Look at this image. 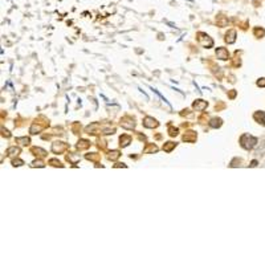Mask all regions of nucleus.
<instances>
[{
	"label": "nucleus",
	"instance_id": "obj_1",
	"mask_svg": "<svg viewBox=\"0 0 265 265\" xmlns=\"http://www.w3.org/2000/svg\"><path fill=\"white\" fill-rule=\"evenodd\" d=\"M240 143H241V147H244L245 150H250V149H253V147L256 146L257 139H256L255 137L249 135V134H244V135L241 137V139H240Z\"/></svg>",
	"mask_w": 265,
	"mask_h": 265
},
{
	"label": "nucleus",
	"instance_id": "obj_2",
	"mask_svg": "<svg viewBox=\"0 0 265 265\" xmlns=\"http://www.w3.org/2000/svg\"><path fill=\"white\" fill-rule=\"evenodd\" d=\"M198 36H199V39H198L199 42H200L204 48H211L213 45V40L211 39L208 35H206V33H203V32H199Z\"/></svg>",
	"mask_w": 265,
	"mask_h": 265
},
{
	"label": "nucleus",
	"instance_id": "obj_3",
	"mask_svg": "<svg viewBox=\"0 0 265 265\" xmlns=\"http://www.w3.org/2000/svg\"><path fill=\"white\" fill-rule=\"evenodd\" d=\"M121 126L125 127V129H134L135 127V122L131 117H125L121 121Z\"/></svg>",
	"mask_w": 265,
	"mask_h": 265
},
{
	"label": "nucleus",
	"instance_id": "obj_4",
	"mask_svg": "<svg viewBox=\"0 0 265 265\" xmlns=\"http://www.w3.org/2000/svg\"><path fill=\"white\" fill-rule=\"evenodd\" d=\"M68 149V145L64 143V142H55L52 146V151L56 153V154H60L62 151H65V150Z\"/></svg>",
	"mask_w": 265,
	"mask_h": 265
},
{
	"label": "nucleus",
	"instance_id": "obj_5",
	"mask_svg": "<svg viewBox=\"0 0 265 265\" xmlns=\"http://www.w3.org/2000/svg\"><path fill=\"white\" fill-rule=\"evenodd\" d=\"M143 126L145 127H149V129H153V127L158 126V122H156V119H154L153 117H145V119H143Z\"/></svg>",
	"mask_w": 265,
	"mask_h": 265
},
{
	"label": "nucleus",
	"instance_id": "obj_6",
	"mask_svg": "<svg viewBox=\"0 0 265 265\" xmlns=\"http://www.w3.org/2000/svg\"><path fill=\"white\" fill-rule=\"evenodd\" d=\"M207 105L208 104H207L206 101H203V99H196V101L193 102V109L198 110V112H203L207 107Z\"/></svg>",
	"mask_w": 265,
	"mask_h": 265
},
{
	"label": "nucleus",
	"instance_id": "obj_7",
	"mask_svg": "<svg viewBox=\"0 0 265 265\" xmlns=\"http://www.w3.org/2000/svg\"><path fill=\"white\" fill-rule=\"evenodd\" d=\"M216 56H218V58H220V60H228L229 58V53H228V50L226 49V48H218V49H216Z\"/></svg>",
	"mask_w": 265,
	"mask_h": 265
},
{
	"label": "nucleus",
	"instance_id": "obj_8",
	"mask_svg": "<svg viewBox=\"0 0 265 265\" xmlns=\"http://www.w3.org/2000/svg\"><path fill=\"white\" fill-rule=\"evenodd\" d=\"M183 141H186V142H193V141H196V133L187 131L183 135Z\"/></svg>",
	"mask_w": 265,
	"mask_h": 265
},
{
	"label": "nucleus",
	"instance_id": "obj_9",
	"mask_svg": "<svg viewBox=\"0 0 265 265\" xmlns=\"http://www.w3.org/2000/svg\"><path fill=\"white\" fill-rule=\"evenodd\" d=\"M226 41L228 44H233L236 41V32L235 31H229V32L226 35Z\"/></svg>",
	"mask_w": 265,
	"mask_h": 265
},
{
	"label": "nucleus",
	"instance_id": "obj_10",
	"mask_svg": "<svg viewBox=\"0 0 265 265\" xmlns=\"http://www.w3.org/2000/svg\"><path fill=\"white\" fill-rule=\"evenodd\" d=\"M119 142H121V146H122V147H126L127 145H129L130 142H131V137H130V135H126V134H125V135H122L121 138H119Z\"/></svg>",
	"mask_w": 265,
	"mask_h": 265
},
{
	"label": "nucleus",
	"instance_id": "obj_11",
	"mask_svg": "<svg viewBox=\"0 0 265 265\" xmlns=\"http://www.w3.org/2000/svg\"><path fill=\"white\" fill-rule=\"evenodd\" d=\"M47 126V125H39V123H33L32 127H31V134H37L41 131L44 127Z\"/></svg>",
	"mask_w": 265,
	"mask_h": 265
},
{
	"label": "nucleus",
	"instance_id": "obj_12",
	"mask_svg": "<svg viewBox=\"0 0 265 265\" xmlns=\"http://www.w3.org/2000/svg\"><path fill=\"white\" fill-rule=\"evenodd\" d=\"M255 119L256 121H258V123H263V125H265V113L264 112H257V113H255Z\"/></svg>",
	"mask_w": 265,
	"mask_h": 265
},
{
	"label": "nucleus",
	"instance_id": "obj_13",
	"mask_svg": "<svg viewBox=\"0 0 265 265\" xmlns=\"http://www.w3.org/2000/svg\"><path fill=\"white\" fill-rule=\"evenodd\" d=\"M7 154L9 156H18L19 154H20V149L19 147H16V146H12V147H9V149H7Z\"/></svg>",
	"mask_w": 265,
	"mask_h": 265
},
{
	"label": "nucleus",
	"instance_id": "obj_14",
	"mask_svg": "<svg viewBox=\"0 0 265 265\" xmlns=\"http://www.w3.org/2000/svg\"><path fill=\"white\" fill-rule=\"evenodd\" d=\"M221 119L220 118H212L210 121V126L211 127H213V129H216V127H220L221 126Z\"/></svg>",
	"mask_w": 265,
	"mask_h": 265
},
{
	"label": "nucleus",
	"instance_id": "obj_15",
	"mask_svg": "<svg viewBox=\"0 0 265 265\" xmlns=\"http://www.w3.org/2000/svg\"><path fill=\"white\" fill-rule=\"evenodd\" d=\"M31 151L35 154V155H39V156H45V155H47V151L42 150V149H39V147H33Z\"/></svg>",
	"mask_w": 265,
	"mask_h": 265
},
{
	"label": "nucleus",
	"instance_id": "obj_16",
	"mask_svg": "<svg viewBox=\"0 0 265 265\" xmlns=\"http://www.w3.org/2000/svg\"><path fill=\"white\" fill-rule=\"evenodd\" d=\"M89 146H90V142L89 141H85V139H81V141L78 142V145H77V147H78V149H88Z\"/></svg>",
	"mask_w": 265,
	"mask_h": 265
},
{
	"label": "nucleus",
	"instance_id": "obj_17",
	"mask_svg": "<svg viewBox=\"0 0 265 265\" xmlns=\"http://www.w3.org/2000/svg\"><path fill=\"white\" fill-rule=\"evenodd\" d=\"M175 146H176V143H174V142H167V143H164L163 150H164V151H166V153H170L171 150H172Z\"/></svg>",
	"mask_w": 265,
	"mask_h": 265
},
{
	"label": "nucleus",
	"instance_id": "obj_18",
	"mask_svg": "<svg viewBox=\"0 0 265 265\" xmlns=\"http://www.w3.org/2000/svg\"><path fill=\"white\" fill-rule=\"evenodd\" d=\"M16 142H18V143H20V145H28L29 143V138H27V137H24V138H16Z\"/></svg>",
	"mask_w": 265,
	"mask_h": 265
},
{
	"label": "nucleus",
	"instance_id": "obj_19",
	"mask_svg": "<svg viewBox=\"0 0 265 265\" xmlns=\"http://www.w3.org/2000/svg\"><path fill=\"white\" fill-rule=\"evenodd\" d=\"M119 155H121V154H119V151H112L110 153V155H109V159H112V161H115V159H118L119 158Z\"/></svg>",
	"mask_w": 265,
	"mask_h": 265
},
{
	"label": "nucleus",
	"instance_id": "obj_20",
	"mask_svg": "<svg viewBox=\"0 0 265 265\" xmlns=\"http://www.w3.org/2000/svg\"><path fill=\"white\" fill-rule=\"evenodd\" d=\"M218 24L219 25H221V27H224V25L227 24V19L224 18V16H218Z\"/></svg>",
	"mask_w": 265,
	"mask_h": 265
},
{
	"label": "nucleus",
	"instance_id": "obj_21",
	"mask_svg": "<svg viewBox=\"0 0 265 265\" xmlns=\"http://www.w3.org/2000/svg\"><path fill=\"white\" fill-rule=\"evenodd\" d=\"M23 164H24V161H21V159H13L12 161V166H15V167L23 166Z\"/></svg>",
	"mask_w": 265,
	"mask_h": 265
},
{
	"label": "nucleus",
	"instance_id": "obj_22",
	"mask_svg": "<svg viewBox=\"0 0 265 265\" xmlns=\"http://www.w3.org/2000/svg\"><path fill=\"white\" fill-rule=\"evenodd\" d=\"M31 166L32 167H44L45 164H44V162H41V161H35V162H32Z\"/></svg>",
	"mask_w": 265,
	"mask_h": 265
},
{
	"label": "nucleus",
	"instance_id": "obj_23",
	"mask_svg": "<svg viewBox=\"0 0 265 265\" xmlns=\"http://www.w3.org/2000/svg\"><path fill=\"white\" fill-rule=\"evenodd\" d=\"M169 133L171 137H175V135H178V129H175V127H169Z\"/></svg>",
	"mask_w": 265,
	"mask_h": 265
},
{
	"label": "nucleus",
	"instance_id": "obj_24",
	"mask_svg": "<svg viewBox=\"0 0 265 265\" xmlns=\"http://www.w3.org/2000/svg\"><path fill=\"white\" fill-rule=\"evenodd\" d=\"M49 164H52V166H55V167H57V166H60V167H62V164L60 163L57 159H50L49 161Z\"/></svg>",
	"mask_w": 265,
	"mask_h": 265
},
{
	"label": "nucleus",
	"instance_id": "obj_25",
	"mask_svg": "<svg viewBox=\"0 0 265 265\" xmlns=\"http://www.w3.org/2000/svg\"><path fill=\"white\" fill-rule=\"evenodd\" d=\"M99 156L97 155L96 153H93V154H90V155H86V159H90V161H97Z\"/></svg>",
	"mask_w": 265,
	"mask_h": 265
},
{
	"label": "nucleus",
	"instance_id": "obj_26",
	"mask_svg": "<svg viewBox=\"0 0 265 265\" xmlns=\"http://www.w3.org/2000/svg\"><path fill=\"white\" fill-rule=\"evenodd\" d=\"M149 150H150V151H158V147H156L155 145H151V146H150L149 149L145 150V153H149Z\"/></svg>",
	"mask_w": 265,
	"mask_h": 265
},
{
	"label": "nucleus",
	"instance_id": "obj_27",
	"mask_svg": "<svg viewBox=\"0 0 265 265\" xmlns=\"http://www.w3.org/2000/svg\"><path fill=\"white\" fill-rule=\"evenodd\" d=\"M257 85L258 86H265V78H261L257 81Z\"/></svg>",
	"mask_w": 265,
	"mask_h": 265
},
{
	"label": "nucleus",
	"instance_id": "obj_28",
	"mask_svg": "<svg viewBox=\"0 0 265 265\" xmlns=\"http://www.w3.org/2000/svg\"><path fill=\"white\" fill-rule=\"evenodd\" d=\"M1 131H3V135H5V137H9V133H8L7 130H4V127H1Z\"/></svg>",
	"mask_w": 265,
	"mask_h": 265
},
{
	"label": "nucleus",
	"instance_id": "obj_29",
	"mask_svg": "<svg viewBox=\"0 0 265 265\" xmlns=\"http://www.w3.org/2000/svg\"><path fill=\"white\" fill-rule=\"evenodd\" d=\"M250 166H252V167H255V166H257V162H256V161H253V162H252V164H250Z\"/></svg>",
	"mask_w": 265,
	"mask_h": 265
}]
</instances>
